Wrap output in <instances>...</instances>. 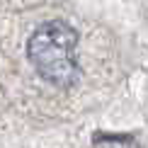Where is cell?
<instances>
[{"label":"cell","mask_w":148,"mask_h":148,"mask_svg":"<svg viewBox=\"0 0 148 148\" xmlns=\"http://www.w3.org/2000/svg\"><path fill=\"white\" fill-rule=\"evenodd\" d=\"M78 39V29L66 20H49L39 24L27 39L29 63L49 85L68 90L80 80L83 71L75 61Z\"/></svg>","instance_id":"6da1fadb"}]
</instances>
